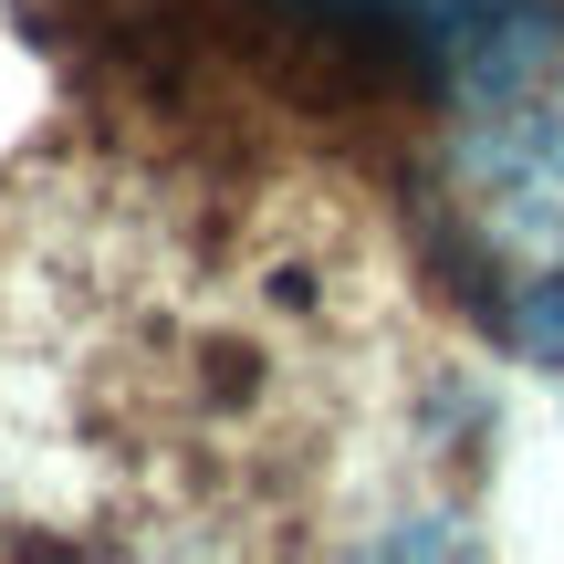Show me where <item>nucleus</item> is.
I'll return each instance as SVG.
<instances>
[{
  "instance_id": "obj_1",
  "label": "nucleus",
  "mask_w": 564,
  "mask_h": 564,
  "mask_svg": "<svg viewBox=\"0 0 564 564\" xmlns=\"http://www.w3.org/2000/svg\"><path fill=\"white\" fill-rule=\"evenodd\" d=\"M188 11L209 53L293 95L470 116L564 32V0H147Z\"/></svg>"
},
{
  "instance_id": "obj_2",
  "label": "nucleus",
  "mask_w": 564,
  "mask_h": 564,
  "mask_svg": "<svg viewBox=\"0 0 564 564\" xmlns=\"http://www.w3.org/2000/svg\"><path fill=\"white\" fill-rule=\"evenodd\" d=\"M429 262L512 356H564V32L460 116L429 178Z\"/></svg>"
}]
</instances>
